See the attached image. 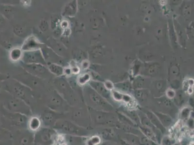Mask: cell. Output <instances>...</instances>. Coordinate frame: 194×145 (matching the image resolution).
<instances>
[{
    "label": "cell",
    "instance_id": "cell-1",
    "mask_svg": "<svg viewBox=\"0 0 194 145\" xmlns=\"http://www.w3.org/2000/svg\"><path fill=\"white\" fill-rule=\"evenodd\" d=\"M51 68H52V71L55 73L57 74H60L62 73V69H61V67L53 65Z\"/></svg>",
    "mask_w": 194,
    "mask_h": 145
},
{
    "label": "cell",
    "instance_id": "cell-2",
    "mask_svg": "<svg viewBox=\"0 0 194 145\" xmlns=\"http://www.w3.org/2000/svg\"><path fill=\"white\" fill-rule=\"evenodd\" d=\"M21 51H19V50H15L14 51V52H13V56L12 57H15L16 56V60H17L19 57H20L21 56Z\"/></svg>",
    "mask_w": 194,
    "mask_h": 145
}]
</instances>
